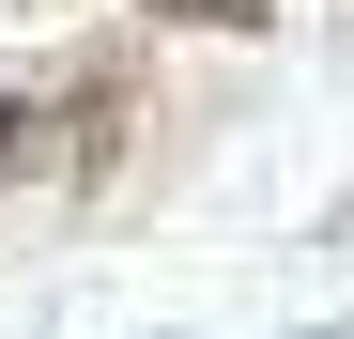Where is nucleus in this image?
Listing matches in <instances>:
<instances>
[{
    "mask_svg": "<svg viewBox=\"0 0 354 339\" xmlns=\"http://www.w3.org/2000/svg\"><path fill=\"white\" fill-rule=\"evenodd\" d=\"M169 16H201V31H262L277 0H169Z\"/></svg>",
    "mask_w": 354,
    "mask_h": 339,
    "instance_id": "nucleus-1",
    "label": "nucleus"
},
{
    "mask_svg": "<svg viewBox=\"0 0 354 339\" xmlns=\"http://www.w3.org/2000/svg\"><path fill=\"white\" fill-rule=\"evenodd\" d=\"M16 154H31V108H16V93H0V170H16Z\"/></svg>",
    "mask_w": 354,
    "mask_h": 339,
    "instance_id": "nucleus-2",
    "label": "nucleus"
},
{
    "mask_svg": "<svg viewBox=\"0 0 354 339\" xmlns=\"http://www.w3.org/2000/svg\"><path fill=\"white\" fill-rule=\"evenodd\" d=\"M339 232H354V216H339Z\"/></svg>",
    "mask_w": 354,
    "mask_h": 339,
    "instance_id": "nucleus-3",
    "label": "nucleus"
}]
</instances>
